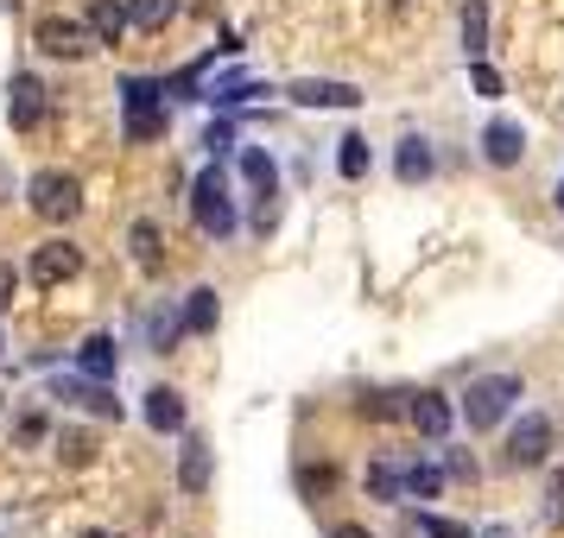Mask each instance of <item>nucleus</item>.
Segmentation results:
<instances>
[{"label":"nucleus","mask_w":564,"mask_h":538,"mask_svg":"<svg viewBox=\"0 0 564 538\" xmlns=\"http://www.w3.org/2000/svg\"><path fill=\"white\" fill-rule=\"evenodd\" d=\"M513 399H520V381H513V374L469 381V393H463V418H469V431H495V425L513 411Z\"/></svg>","instance_id":"obj_1"},{"label":"nucleus","mask_w":564,"mask_h":538,"mask_svg":"<svg viewBox=\"0 0 564 538\" xmlns=\"http://www.w3.org/2000/svg\"><path fill=\"white\" fill-rule=\"evenodd\" d=\"M26 204L39 222H77L83 216V184L70 178V172H39V178L26 184Z\"/></svg>","instance_id":"obj_2"},{"label":"nucleus","mask_w":564,"mask_h":538,"mask_svg":"<svg viewBox=\"0 0 564 538\" xmlns=\"http://www.w3.org/2000/svg\"><path fill=\"white\" fill-rule=\"evenodd\" d=\"M191 216H197V229L209 241H229L235 234V209H229V190H223V172L216 165L197 172V184H191Z\"/></svg>","instance_id":"obj_3"},{"label":"nucleus","mask_w":564,"mask_h":538,"mask_svg":"<svg viewBox=\"0 0 564 538\" xmlns=\"http://www.w3.org/2000/svg\"><path fill=\"white\" fill-rule=\"evenodd\" d=\"M32 45H39L45 57H70V64L96 52V39H89V26H83V20H64V13H45V20L32 26Z\"/></svg>","instance_id":"obj_4"},{"label":"nucleus","mask_w":564,"mask_h":538,"mask_svg":"<svg viewBox=\"0 0 564 538\" xmlns=\"http://www.w3.org/2000/svg\"><path fill=\"white\" fill-rule=\"evenodd\" d=\"M121 96H128V140H159V133H165V108H159L165 89L147 83V77H133Z\"/></svg>","instance_id":"obj_5"},{"label":"nucleus","mask_w":564,"mask_h":538,"mask_svg":"<svg viewBox=\"0 0 564 538\" xmlns=\"http://www.w3.org/2000/svg\"><path fill=\"white\" fill-rule=\"evenodd\" d=\"M7 121L20 133H32L45 121V83L32 77V70H13V83H7Z\"/></svg>","instance_id":"obj_6"},{"label":"nucleus","mask_w":564,"mask_h":538,"mask_svg":"<svg viewBox=\"0 0 564 538\" xmlns=\"http://www.w3.org/2000/svg\"><path fill=\"white\" fill-rule=\"evenodd\" d=\"M32 285H64V279H77L83 273V248L77 241H45L39 254H32Z\"/></svg>","instance_id":"obj_7"},{"label":"nucleus","mask_w":564,"mask_h":538,"mask_svg":"<svg viewBox=\"0 0 564 538\" xmlns=\"http://www.w3.org/2000/svg\"><path fill=\"white\" fill-rule=\"evenodd\" d=\"M545 450H552V425H545L539 411H527V418L513 425V437H508V469H539Z\"/></svg>","instance_id":"obj_8"},{"label":"nucleus","mask_w":564,"mask_h":538,"mask_svg":"<svg viewBox=\"0 0 564 538\" xmlns=\"http://www.w3.org/2000/svg\"><path fill=\"white\" fill-rule=\"evenodd\" d=\"M285 96H292L299 108H356L361 102L356 83H330V77H305V83H292Z\"/></svg>","instance_id":"obj_9"},{"label":"nucleus","mask_w":564,"mask_h":538,"mask_svg":"<svg viewBox=\"0 0 564 538\" xmlns=\"http://www.w3.org/2000/svg\"><path fill=\"white\" fill-rule=\"evenodd\" d=\"M451 418H457V411H451L444 393H412L406 399V425L419 437H451Z\"/></svg>","instance_id":"obj_10"},{"label":"nucleus","mask_w":564,"mask_h":538,"mask_svg":"<svg viewBox=\"0 0 564 538\" xmlns=\"http://www.w3.org/2000/svg\"><path fill=\"white\" fill-rule=\"evenodd\" d=\"M520 153H527V133H520V121H488L482 128V158L488 165H520Z\"/></svg>","instance_id":"obj_11"},{"label":"nucleus","mask_w":564,"mask_h":538,"mask_svg":"<svg viewBox=\"0 0 564 538\" xmlns=\"http://www.w3.org/2000/svg\"><path fill=\"white\" fill-rule=\"evenodd\" d=\"M57 399H70V406H89L96 418H121V399L108 393V381H57Z\"/></svg>","instance_id":"obj_12"},{"label":"nucleus","mask_w":564,"mask_h":538,"mask_svg":"<svg viewBox=\"0 0 564 538\" xmlns=\"http://www.w3.org/2000/svg\"><path fill=\"white\" fill-rule=\"evenodd\" d=\"M83 26H89L96 45H121V32H128V7H121V0H89Z\"/></svg>","instance_id":"obj_13"},{"label":"nucleus","mask_w":564,"mask_h":538,"mask_svg":"<svg viewBox=\"0 0 564 538\" xmlns=\"http://www.w3.org/2000/svg\"><path fill=\"white\" fill-rule=\"evenodd\" d=\"M209 450L204 437H184V457H178V487L184 494H209Z\"/></svg>","instance_id":"obj_14"},{"label":"nucleus","mask_w":564,"mask_h":538,"mask_svg":"<svg viewBox=\"0 0 564 538\" xmlns=\"http://www.w3.org/2000/svg\"><path fill=\"white\" fill-rule=\"evenodd\" d=\"M77 367L89 381H115V367H121V349H115V336H89L77 349Z\"/></svg>","instance_id":"obj_15"},{"label":"nucleus","mask_w":564,"mask_h":538,"mask_svg":"<svg viewBox=\"0 0 564 538\" xmlns=\"http://www.w3.org/2000/svg\"><path fill=\"white\" fill-rule=\"evenodd\" d=\"M147 425H153V431H184V393L153 386V393H147Z\"/></svg>","instance_id":"obj_16"},{"label":"nucleus","mask_w":564,"mask_h":538,"mask_svg":"<svg viewBox=\"0 0 564 538\" xmlns=\"http://www.w3.org/2000/svg\"><path fill=\"white\" fill-rule=\"evenodd\" d=\"M216 317H223V305H216V292H209V285H197V292H191V298H184V330L191 336H209L216 330Z\"/></svg>","instance_id":"obj_17"},{"label":"nucleus","mask_w":564,"mask_h":538,"mask_svg":"<svg viewBox=\"0 0 564 538\" xmlns=\"http://www.w3.org/2000/svg\"><path fill=\"white\" fill-rule=\"evenodd\" d=\"M128 248H133V260H140L147 273H159V266H165V234H159V222H133Z\"/></svg>","instance_id":"obj_18"},{"label":"nucleus","mask_w":564,"mask_h":538,"mask_svg":"<svg viewBox=\"0 0 564 538\" xmlns=\"http://www.w3.org/2000/svg\"><path fill=\"white\" fill-rule=\"evenodd\" d=\"M488 52V0H463V57L476 64Z\"/></svg>","instance_id":"obj_19"},{"label":"nucleus","mask_w":564,"mask_h":538,"mask_svg":"<svg viewBox=\"0 0 564 538\" xmlns=\"http://www.w3.org/2000/svg\"><path fill=\"white\" fill-rule=\"evenodd\" d=\"M178 20V0H128V26L140 32H165Z\"/></svg>","instance_id":"obj_20"},{"label":"nucleus","mask_w":564,"mask_h":538,"mask_svg":"<svg viewBox=\"0 0 564 538\" xmlns=\"http://www.w3.org/2000/svg\"><path fill=\"white\" fill-rule=\"evenodd\" d=\"M393 172H400V184H425L432 178V146H425V140H400Z\"/></svg>","instance_id":"obj_21"},{"label":"nucleus","mask_w":564,"mask_h":538,"mask_svg":"<svg viewBox=\"0 0 564 538\" xmlns=\"http://www.w3.org/2000/svg\"><path fill=\"white\" fill-rule=\"evenodd\" d=\"M241 172H248V184H254V190H280V172H273V158L260 153V146H248V153H241Z\"/></svg>","instance_id":"obj_22"},{"label":"nucleus","mask_w":564,"mask_h":538,"mask_svg":"<svg viewBox=\"0 0 564 538\" xmlns=\"http://www.w3.org/2000/svg\"><path fill=\"white\" fill-rule=\"evenodd\" d=\"M57 457L70 462V469H83V462H96V443L83 431H57Z\"/></svg>","instance_id":"obj_23"},{"label":"nucleus","mask_w":564,"mask_h":538,"mask_svg":"<svg viewBox=\"0 0 564 538\" xmlns=\"http://www.w3.org/2000/svg\"><path fill=\"white\" fill-rule=\"evenodd\" d=\"M336 172H343V178H361V172H368V140L349 133V140H343V153H336Z\"/></svg>","instance_id":"obj_24"},{"label":"nucleus","mask_w":564,"mask_h":538,"mask_svg":"<svg viewBox=\"0 0 564 538\" xmlns=\"http://www.w3.org/2000/svg\"><path fill=\"white\" fill-rule=\"evenodd\" d=\"M412 532H419V538H469V526H457V519H432V513H419V519H412Z\"/></svg>","instance_id":"obj_25"},{"label":"nucleus","mask_w":564,"mask_h":538,"mask_svg":"<svg viewBox=\"0 0 564 538\" xmlns=\"http://www.w3.org/2000/svg\"><path fill=\"white\" fill-rule=\"evenodd\" d=\"M545 526H564V469H552L545 482Z\"/></svg>","instance_id":"obj_26"},{"label":"nucleus","mask_w":564,"mask_h":538,"mask_svg":"<svg viewBox=\"0 0 564 538\" xmlns=\"http://www.w3.org/2000/svg\"><path fill=\"white\" fill-rule=\"evenodd\" d=\"M400 487H406V494H437L444 475H437V469H412V475H400Z\"/></svg>","instance_id":"obj_27"},{"label":"nucleus","mask_w":564,"mask_h":538,"mask_svg":"<svg viewBox=\"0 0 564 538\" xmlns=\"http://www.w3.org/2000/svg\"><path fill=\"white\" fill-rule=\"evenodd\" d=\"M469 83H476V89H482V96H501V77H495V70H488L482 57H476V64H469Z\"/></svg>","instance_id":"obj_28"},{"label":"nucleus","mask_w":564,"mask_h":538,"mask_svg":"<svg viewBox=\"0 0 564 538\" xmlns=\"http://www.w3.org/2000/svg\"><path fill=\"white\" fill-rule=\"evenodd\" d=\"M368 487H375L381 501H393V494H400V475H393V469H368Z\"/></svg>","instance_id":"obj_29"},{"label":"nucleus","mask_w":564,"mask_h":538,"mask_svg":"<svg viewBox=\"0 0 564 538\" xmlns=\"http://www.w3.org/2000/svg\"><path fill=\"white\" fill-rule=\"evenodd\" d=\"M13 292H20V273H13V260H0V310L13 305Z\"/></svg>","instance_id":"obj_30"},{"label":"nucleus","mask_w":564,"mask_h":538,"mask_svg":"<svg viewBox=\"0 0 564 538\" xmlns=\"http://www.w3.org/2000/svg\"><path fill=\"white\" fill-rule=\"evenodd\" d=\"M20 437H26V443H39V437H45V418H39V411H26V418H20Z\"/></svg>","instance_id":"obj_31"},{"label":"nucleus","mask_w":564,"mask_h":538,"mask_svg":"<svg viewBox=\"0 0 564 538\" xmlns=\"http://www.w3.org/2000/svg\"><path fill=\"white\" fill-rule=\"evenodd\" d=\"M330 538H368V526H356V519H343V526H336Z\"/></svg>","instance_id":"obj_32"},{"label":"nucleus","mask_w":564,"mask_h":538,"mask_svg":"<svg viewBox=\"0 0 564 538\" xmlns=\"http://www.w3.org/2000/svg\"><path fill=\"white\" fill-rule=\"evenodd\" d=\"M7 197H13V178H7V165H0V204H7Z\"/></svg>","instance_id":"obj_33"},{"label":"nucleus","mask_w":564,"mask_h":538,"mask_svg":"<svg viewBox=\"0 0 564 538\" xmlns=\"http://www.w3.org/2000/svg\"><path fill=\"white\" fill-rule=\"evenodd\" d=\"M0 7H7V13H20V0H0Z\"/></svg>","instance_id":"obj_34"},{"label":"nucleus","mask_w":564,"mask_h":538,"mask_svg":"<svg viewBox=\"0 0 564 538\" xmlns=\"http://www.w3.org/2000/svg\"><path fill=\"white\" fill-rule=\"evenodd\" d=\"M558 209H564V184H558Z\"/></svg>","instance_id":"obj_35"},{"label":"nucleus","mask_w":564,"mask_h":538,"mask_svg":"<svg viewBox=\"0 0 564 538\" xmlns=\"http://www.w3.org/2000/svg\"><path fill=\"white\" fill-rule=\"evenodd\" d=\"M83 538H108V532H83Z\"/></svg>","instance_id":"obj_36"}]
</instances>
